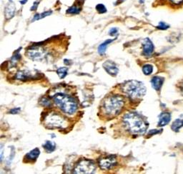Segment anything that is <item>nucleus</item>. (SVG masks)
<instances>
[{
	"label": "nucleus",
	"mask_w": 183,
	"mask_h": 174,
	"mask_svg": "<svg viewBox=\"0 0 183 174\" xmlns=\"http://www.w3.org/2000/svg\"><path fill=\"white\" fill-rule=\"evenodd\" d=\"M182 127H183V119L178 118V119H176L173 123H172L171 128L172 131H174L178 132L179 130H180Z\"/></svg>",
	"instance_id": "nucleus-19"
},
{
	"label": "nucleus",
	"mask_w": 183,
	"mask_h": 174,
	"mask_svg": "<svg viewBox=\"0 0 183 174\" xmlns=\"http://www.w3.org/2000/svg\"><path fill=\"white\" fill-rule=\"evenodd\" d=\"M96 10L97 11L98 13L100 14H104L107 12V8L105 6L102 4H99L96 6Z\"/></svg>",
	"instance_id": "nucleus-24"
},
{
	"label": "nucleus",
	"mask_w": 183,
	"mask_h": 174,
	"mask_svg": "<svg viewBox=\"0 0 183 174\" xmlns=\"http://www.w3.org/2000/svg\"><path fill=\"white\" fill-rule=\"evenodd\" d=\"M40 104L43 106H44V107H50L52 105V101H51V100H49L48 98L44 97L42 98V99L40 100Z\"/></svg>",
	"instance_id": "nucleus-23"
},
{
	"label": "nucleus",
	"mask_w": 183,
	"mask_h": 174,
	"mask_svg": "<svg viewBox=\"0 0 183 174\" xmlns=\"http://www.w3.org/2000/svg\"><path fill=\"white\" fill-rule=\"evenodd\" d=\"M143 71L145 75H150L153 71V67L151 64H145L143 67Z\"/></svg>",
	"instance_id": "nucleus-22"
},
{
	"label": "nucleus",
	"mask_w": 183,
	"mask_h": 174,
	"mask_svg": "<svg viewBox=\"0 0 183 174\" xmlns=\"http://www.w3.org/2000/svg\"><path fill=\"white\" fill-rule=\"evenodd\" d=\"M172 3H173L174 5H180V4L183 3V0H170Z\"/></svg>",
	"instance_id": "nucleus-29"
},
{
	"label": "nucleus",
	"mask_w": 183,
	"mask_h": 174,
	"mask_svg": "<svg viewBox=\"0 0 183 174\" xmlns=\"http://www.w3.org/2000/svg\"><path fill=\"white\" fill-rule=\"evenodd\" d=\"M145 2V0H139V2L140 3H143Z\"/></svg>",
	"instance_id": "nucleus-33"
},
{
	"label": "nucleus",
	"mask_w": 183,
	"mask_h": 174,
	"mask_svg": "<svg viewBox=\"0 0 183 174\" xmlns=\"http://www.w3.org/2000/svg\"><path fill=\"white\" fill-rule=\"evenodd\" d=\"M55 104L63 113L72 115L77 110V103L73 97L65 93L55 94L52 97Z\"/></svg>",
	"instance_id": "nucleus-3"
},
{
	"label": "nucleus",
	"mask_w": 183,
	"mask_h": 174,
	"mask_svg": "<svg viewBox=\"0 0 183 174\" xmlns=\"http://www.w3.org/2000/svg\"><path fill=\"white\" fill-rule=\"evenodd\" d=\"M34 78H35L34 75L29 71H19L15 75V79L21 81H26Z\"/></svg>",
	"instance_id": "nucleus-11"
},
{
	"label": "nucleus",
	"mask_w": 183,
	"mask_h": 174,
	"mask_svg": "<svg viewBox=\"0 0 183 174\" xmlns=\"http://www.w3.org/2000/svg\"><path fill=\"white\" fill-rule=\"evenodd\" d=\"M44 126L48 128H66L69 125V121L62 114L56 111L47 113L43 118Z\"/></svg>",
	"instance_id": "nucleus-5"
},
{
	"label": "nucleus",
	"mask_w": 183,
	"mask_h": 174,
	"mask_svg": "<svg viewBox=\"0 0 183 174\" xmlns=\"http://www.w3.org/2000/svg\"><path fill=\"white\" fill-rule=\"evenodd\" d=\"M82 9V4H80V2H77L75 4L69 8L67 10V14H77L81 12Z\"/></svg>",
	"instance_id": "nucleus-16"
},
{
	"label": "nucleus",
	"mask_w": 183,
	"mask_h": 174,
	"mask_svg": "<svg viewBox=\"0 0 183 174\" xmlns=\"http://www.w3.org/2000/svg\"><path fill=\"white\" fill-rule=\"evenodd\" d=\"M9 1H10V2H12V0H9Z\"/></svg>",
	"instance_id": "nucleus-34"
},
{
	"label": "nucleus",
	"mask_w": 183,
	"mask_h": 174,
	"mask_svg": "<svg viewBox=\"0 0 183 174\" xmlns=\"http://www.w3.org/2000/svg\"><path fill=\"white\" fill-rule=\"evenodd\" d=\"M121 90L131 99H138L146 94L147 89L143 82L136 80H129L121 86Z\"/></svg>",
	"instance_id": "nucleus-4"
},
{
	"label": "nucleus",
	"mask_w": 183,
	"mask_h": 174,
	"mask_svg": "<svg viewBox=\"0 0 183 174\" xmlns=\"http://www.w3.org/2000/svg\"><path fill=\"white\" fill-rule=\"evenodd\" d=\"M48 52L42 46H31L26 51V56L34 61H42L47 56Z\"/></svg>",
	"instance_id": "nucleus-7"
},
{
	"label": "nucleus",
	"mask_w": 183,
	"mask_h": 174,
	"mask_svg": "<svg viewBox=\"0 0 183 174\" xmlns=\"http://www.w3.org/2000/svg\"><path fill=\"white\" fill-rule=\"evenodd\" d=\"M99 166L102 170L108 171L114 168L117 164V159L114 155H106L100 158L98 161Z\"/></svg>",
	"instance_id": "nucleus-8"
},
{
	"label": "nucleus",
	"mask_w": 183,
	"mask_h": 174,
	"mask_svg": "<svg viewBox=\"0 0 183 174\" xmlns=\"http://www.w3.org/2000/svg\"><path fill=\"white\" fill-rule=\"evenodd\" d=\"M19 2L22 4V5H24V4L27 2V0H20Z\"/></svg>",
	"instance_id": "nucleus-32"
},
{
	"label": "nucleus",
	"mask_w": 183,
	"mask_h": 174,
	"mask_svg": "<svg viewBox=\"0 0 183 174\" xmlns=\"http://www.w3.org/2000/svg\"><path fill=\"white\" fill-rule=\"evenodd\" d=\"M44 148L47 153L53 152L56 148V144L53 141H47L44 144Z\"/></svg>",
	"instance_id": "nucleus-18"
},
{
	"label": "nucleus",
	"mask_w": 183,
	"mask_h": 174,
	"mask_svg": "<svg viewBox=\"0 0 183 174\" xmlns=\"http://www.w3.org/2000/svg\"><path fill=\"white\" fill-rule=\"evenodd\" d=\"M15 5H14V4L12 2H10L9 3L7 4L5 9V17L7 18V19H12L14 16V14H15Z\"/></svg>",
	"instance_id": "nucleus-13"
},
{
	"label": "nucleus",
	"mask_w": 183,
	"mask_h": 174,
	"mask_svg": "<svg viewBox=\"0 0 183 174\" xmlns=\"http://www.w3.org/2000/svg\"><path fill=\"white\" fill-rule=\"evenodd\" d=\"M118 29L117 28H112L110 30V32H109V33H110V36H115L117 34H118Z\"/></svg>",
	"instance_id": "nucleus-26"
},
{
	"label": "nucleus",
	"mask_w": 183,
	"mask_h": 174,
	"mask_svg": "<svg viewBox=\"0 0 183 174\" xmlns=\"http://www.w3.org/2000/svg\"><path fill=\"white\" fill-rule=\"evenodd\" d=\"M20 111H21L20 108H12V109L10 110L9 113H11L12 114H17L19 113Z\"/></svg>",
	"instance_id": "nucleus-27"
},
{
	"label": "nucleus",
	"mask_w": 183,
	"mask_h": 174,
	"mask_svg": "<svg viewBox=\"0 0 183 174\" xmlns=\"http://www.w3.org/2000/svg\"><path fill=\"white\" fill-rule=\"evenodd\" d=\"M40 154V151L39 148H35L33 149L26 153L25 156H24V161L25 162H33V161H35L36 159L39 157V155Z\"/></svg>",
	"instance_id": "nucleus-12"
},
{
	"label": "nucleus",
	"mask_w": 183,
	"mask_h": 174,
	"mask_svg": "<svg viewBox=\"0 0 183 174\" xmlns=\"http://www.w3.org/2000/svg\"><path fill=\"white\" fill-rule=\"evenodd\" d=\"M97 165L93 161L88 159H82L76 163L74 168V173H94L96 171Z\"/></svg>",
	"instance_id": "nucleus-6"
},
{
	"label": "nucleus",
	"mask_w": 183,
	"mask_h": 174,
	"mask_svg": "<svg viewBox=\"0 0 183 174\" xmlns=\"http://www.w3.org/2000/svg\"><path fill=\"white\" fill-rule=\"evenodd\" d=\"M160 132V131H158V130H151L148 133V136H149V135H154L156 134H159Z\"/></svg>",
	"instance_id": "nucleus-30"
},
{
	"label": "nucleus",
	"mask_w": 183,
	"mask_h": 174,
	"mask_svg": "<svg viewBox=\"0 0 183 174\" xmlns=\"http://www.w3.org/2000/svg\"><path fill=\"white\" fill-rule=\"evenodd\" d=\"M103 68L112 77H116L119 72V69L117 65L112 61H107L103 64Z\"/></svg>",
	"instance_id": "nucleus-9"
},
{
	"label": "nucleus",
	"mask_w": 183,
	"mask_h": 174,
	"mask_svg": "<svg viewBox=\"0 0 183 174\" xmlns=\"http://www.w3.org/2000/svg\"><path fill=\"white\" fill-rule=\"evenodd\" d=\"M114 39H107L106 40L105 42H104L103 43H102L98 47V53L100 55H104L105 54L106 49H107V47L109 44H110V43H112Z\"/></svg>",
	"instance_id": "nucleus-17"
},
{
	"label": "nucleus",
	"mask_w": 183,
	"mask_h": 174,
	"mask_svg": "<svg viewBox=\"0 0 183 174\" xmlns=\"http://www.w3.org/2000/svg\"><path fill=\"white\" fill-rule=\"evenodd\" d=\"M171 120V114L167 112H163L159 116L158 126H164L169 124Z\"/></svg>",
	"instance_id": "nucleus-14"
},
{
	"label": "nucleus",
	"mask_w": 183,
	"mask_h": 174,
	"mask_svg": "<svg viewBox=\"0 0 183 174\" xmlns=\"http://www.w3.org/2000/svg\"><path fill=\"white\" fill-rule=\"evenodd\" d=\"M68 69L67 67H60L57 70V73L60 79H64L67 74Z\"/></svg>",
	"instance_id": "nucleus-21"
},
{
	"label": "nucleus",
	"mask_w": 183,
	"mask_h": 174,
	"mask_svg": "<svg viewBox=\"0 0 183 174\" xmlns=\"http://www.w3.org/2000/svg\"><path fill=\"white\" fill-rule=\"evenodd\" d=\"M169 27H170L169 24H166L165 22H160L159 24H158V26H157L158 29H160V30H166Z\"/></svg>",
	"instance_id": "nucleus-25"
},
{
	"label": "nucleus",
	"mask_w": 183,
	"mask_h": 174,
	"mask_svg": "<svg viewBox=\"0 0 183 174\" xmlns=\"http://www.w3.org/2000/svg\"><path fill=\"white\" fill-rule=\"evenodd\" d=\"M3 155H4V148H3V145H1V161H2L3 160Z\"/></svg>",
	"instance_id": "nucleus-31"
},
{
	"label": "nucleus",
	"mask_w": 183,
	"mask_h": 174,
	"mask_svg": "<svg viewBox=\"0 0 183 174\" xmlns=\"http://www.w3.org/2000/svg\"><path fill=\"white\" fill-rule=\"evenodd\" d=\"M52 14V11H47V12H44L41 14H36L34 16L33 19L32 20V22H34V21H37V20L42 19L43 18L47 17V16L51 15Z\"/></svg>",
	"instance_id": "nucleus-20"
},
{
	"label": "nucleus",
	"mask_w": 183,
	"mask_h": 174,
	"mask_svg": "<svg viewBox=\"0 0 183 174\" xmlns=\"http://www.w3.org/2000/svg\"><path fill=\"white\" fill-rule=\"evenodd\" d=\"M39 4H40V2H34L32 7H31V11H35V10L37 9Z\"/></svg>",
	"instance_id": "nucleus-28"
},
{
	"label": "nucleus",
	"mask_w": 183,
	"mask_h": 174,
	"mask_svg": "<svg viewBox=\"0 0 183 174\" xmlns=\"http://www.w3.org/2000/svg\"><path fill=\"white\" fill-rule=\"evenodd\" d=\"M125 105V99L122 96L110 95L102 101L100 112L104 117L112 118L121 113Z\"/></svg>",
	"instance_id": "nucleus-1"
},
{
	"label": "nucleus",
	"mask_w": 183,
	"mask_h": 174,
	"mask_svg": "<svg viewBox=\"0 0 183 174\" xmlns=\"http://www.w3.org/2000/svg\"><path fill=\"white\" fill-rule=\"evenodd\" d=\"M143 54L145 56H149L153 54L155 49V46L152 41L149 38H146L143 42Z\"/></svg>",
	"instance_id": "nucleus-10"
},
{
	"label": "nucleus",
	"mask_w": 183,
	"mask_h": 174,
	"mask_svg": "<svg viewBox=\"0 0 183 174\" xmlns=\"http://www.w3.org/2000/svg\"><path fill=\"white\" fill-rule=\"evenodd\" d=\"M164 83V78L161 77H154L151 80V84L152 87L156 91H160L161 89V88L163 85Z\"/></svg>",
	"instance_id": "nucleus-15"
},
{
	"label": "nucleus",
	"mask_w": 183,
	"mask_h": 174,
	"mask_svg": "<svg viewBox=\"0 0 183 174\" xmlns=\"http://www.w3.org/2000/svg\"><path fill=\"white\" fill-rule=\"evenodd\" d=\"M122 123L125 129L133 135H143L148 128V123L141 115L135 112H129L124 116Z\"/></svg>",
	"instance_id": "nucleus-2"
}]
</instances>
